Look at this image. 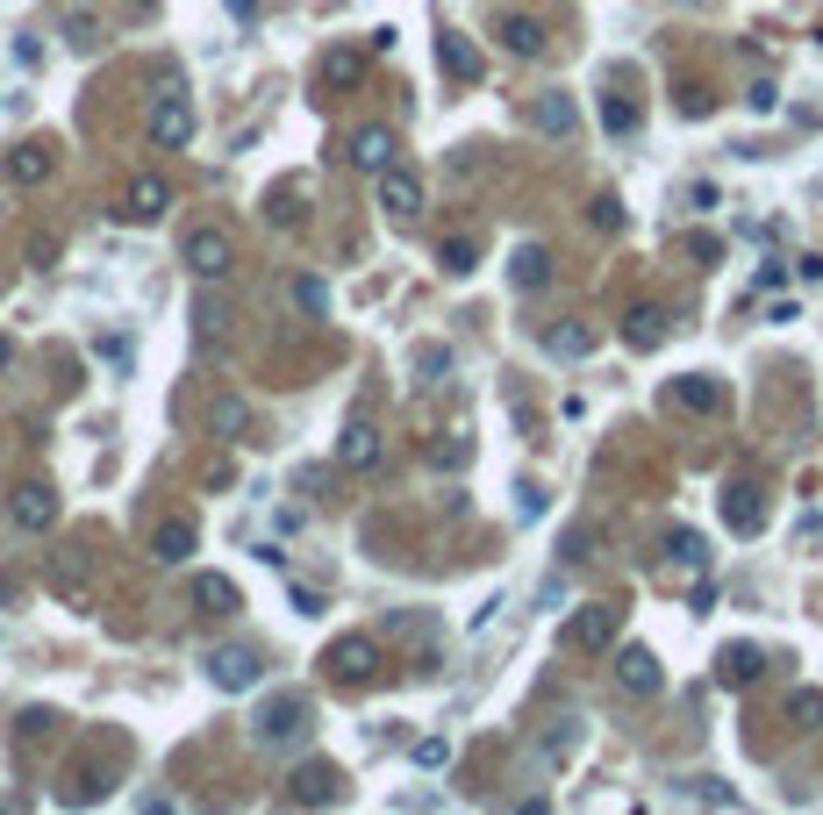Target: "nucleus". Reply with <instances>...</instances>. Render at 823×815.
I'll use <instances>...</instances> for the list:
<instances>
[{
	"label": "nucleus",
	"mask_w": 823,
	"mask_h": 815,
	"mask_svg": "<svg viewBox=\"0 0 823 815\" xmlns=\"http://www.w3.org/2000/svg\"><path fill=\"white\" fill-rule=\"evenodd\" d=\"M251 737L258 744H301V737H309V701L301 694H279V701H265V709H258V723H251Z\"/></svg>",
	"instance_id": "nucleus-1"
},
{
	"label": "nucleus",
	"mask_w": 823,
	"mask_h": 815,
	"mask_svg": "<svg viewBox=\"0 0 823 815\" xmlns=\"http://www.w3.org/2000/svg\"><path fill=\"white\" fill-rule=\"evenodd\" d=\"M201 665H208V679H215L223 694H251L258 679H265V659H258L251 644H215Z\"/></svg>",
	"instance_id": "nucleus-2"
},
{
	"label": "nucleus",
	"mask_w": 823,
	"mask_h": 815,
	"mask_svg": "<svg viewBox=\"0 0 823 815\" xmlns=\"http://www.w3.org/2000/svg\"><path fill=\"white\" fill-rule=\"evenodd\" d=\"M287 794H294V808H329V801H344V773L329 758H309V765H294Z\"/></svg>",
	"instance_id": "nucleus-3"
},
{
	"label": "nucleus",
	"mask_w": 823,
	"mask_h": 815,
	"mask_svg": "<svg viewBox=\"0 0 823 815\" xmlns=\"http://www.w3.org/2000/svg\"><path fill=\"white\" fill-rule=\"evenodd\" d=\"M616 623H623V609L587 601V609L566 623V651H616Z\"/></svg>",
	"instance_id": "nucleus-4"
},
{
	"label": "nucleus",
	"mask_w": 823,
	"mask_h": 815,
	"mask_svg": "<svg viewBox=\"0 0 823 815\" xmlns=\"http://www.w3.org/2000/svg\"><path fill=\"white\" fill-rule=\"evenodd\" d=\"M179 258H187V272H201V279H223L229 272V237L215 229V222H201V229H187Z\"/></svg>",
	"instance_id": "nucleus-5"
},
{
	"label": "nucleus",
	"mask_w": 823,
	"mask_h": 815,
	"mask_svg": "<svg viewBox=\"0 0 823 815\" xmlns=\"http://www.w3.org/2000/svg\"><path fill=\"white\" fill-rule=\"evenodd\" d=\"M323 665H329V673L344 679V687H365V679L379 673V644H373V637H337Z\"/></svg>",
	"instance_id": "nucleus-6"
},
{
	"label": "nucleus",
	"mask_w": 823,
	"mask_h": 815,
	"mask_svg": "<svg viewBox=\"0 0 823 815\" xmlns=\"http://www.w3.org/2000/svg\"><path fill=\"white\" fill-rule=\"evenodd\" d=\"M151 136H158V151H187L194 143V108L179 101V93H158L151 101Z\"/></svg>",
	"instance_id": "nucleus-7"
},
{
	"label": "nucleus",
	"mask_w": 823,
	"mask_h": 815,
	"mask_svg": "<svg viewBox=\"0 0 823 815\" xmlns=\"http://www.w3.org/2000/svg\"><path fill=\"white\" fill-rule=\"evenodd\" d=\"M8 515H15V529H51L58 523V493L43 487V479H22V487L8 493Z\"/></svg>",
	"instance_id": "nucleus-8"
},
{
	"label": "nucleus",
	"mask_w": 823,
	"mask_h": 815,
	"mask_svg": "<svg viewBox=\"0 0 823 815\" xmlns=\"http://www.w3.org/2000/svg\"><path fill=\"white\" fill-rule=\"evenodd\" d=\"M165 208H172V187L158 179V172H144V179L122 187V222H158Z\"/></svg>",
	"instance_id": "nucleus-9"
},
{
	"label": "nucleus",
	"mask_w": 823,
	"mask_h": 815,
	"mask_svg": "<svg viewBox=\"0 0 823 815\" xmlns=\"http://www.w3.org/2000/svg\"><path fill=\"white\" fill-rule=\"evenodd\" d=\"M379 208H387V215H423V179H415L409 165H387L379 172Z\"/></svg>",
	"instance_id": "nucleus-10"
},
{
	"label": "nucleus",
	"mask_w": 823,
	"mask_h": 815,
	"mask_svg": "<svg viewBox=\"0 0 823 815\" xmlns=\"http://www.w3.org/2000/svg\"><path fill=\"white\" fill-rule=\"evenodd\" d=\"M616 679H623V694H659V687H666V673H659V659L645 644L616 651Z\"/></svg>",
	"instance_id": "nucleus-11"
},
{
	"label": "nucleus",
	"mask_w": 823,
	"mask_h": 815,
	"mask_svg": "<svg viewBox=\"0 0 823 815\" xmlns=\"http://www.w3.org/2000/svg\"><path fill=\"white\" fill-rule=\"evenodd\" d=\"M337 465H344V473H373V465H379V429L373 423H344Z\"/></svg>",
	"instance_id": "nucleus-12"
},
{
	"label": "nucleus",
	"mask_w": 823,
	"mask_h": 815,
	"mask_svg": "<svg viewBox=\"0 0 823 815\" xmlns=\"http://www.w3.org/2000/svg\"><path fill=\"white\" fill-rule=\"evenodd\" d=\"M151 559L158 565H187L194 559V523L187 515H165V523L151 529Z\"/></svg>",
	"instance_id": "nucleus-13"
},
{
	"label": "nucleus",
	"mask_w": 823,
	"mask_h": 815,
	"mask_svg": "<svg viewBox=\"0 0 823 815\" xmlns=\"http://www.w3.org/2000/svg\"><path fill=\"white\" fill-rule=\"evenodd\" d=\"M623 343H631V351H659V343H666V308L637 301L631 315H623Z\"/></svg>",
	"instance_id": "nucleus-14"
},
{
	"label": "nucleus",
	"mask_w": 823,
	"mask_h": 815,
	"mask_svg": "<svg viewBox=\"0 0 823 815\" xmlns=\"http://www.w3.org/2000/svg\"><path fill=\"white\" fill-rule=\"evenodd\" d=\"M351 165L373 172V179H379L387 165H401V158H395V136L379 129V122H373V129H359V136H351Z\"/></svg>",
	"instance_id": "nucleus-15"
},
{
	"label": "nucleus",
	"mask_w": 823,
	"mask_h": 815,
	"mask_svg": "<svg viewBox=\"0 0 823 815\" xmlns=\"http://www.w3.org/2000/svg\"><path fill=\"white\" fill-rule=\"evenodd\" d=\"M437 65H445L459 86H473V79L487 72V65H481V51H473V43H465L459 29H445V36H437Z\"/></svg>",
	"instance_id": "nucleus-16"
},
{
	"label": "nucleus",
	"mask_w": 823,
	"mask_h": 815,
	"mask_svg": "<svg viewBox=\"0 0 823 815\" xmlns=\"http://www.w3.org/2000/svg\"><path fill=\"white\" fill-rule=\"evenodd\" d=\"M531 122L545 136H573V129H581V108H573V93H537V101H531Z\"/></svg>",
	"instance_id": "nucleus-17"
},
{
	"label": "nucleus",
	"mask_w": 823,
	"mask_h": 815,
	"mask_svg": "<svg viewBox=\"0 0 823 815\" xmlns=\"http://www.w3.org/2000/svg\"><path fill=\"white\" fill-rule=\"evenodd\" d=\"M58 36H65L72 51L79 58H93L108 43V29H101V15H93V8H65V22H58Z\"/></svg>",
	"instance_id": "nucleus-18"
},
{
	"label": "nucleus",
	"mask_w": 823,
	"mask_h": 815,
	"mask_svg": "<svg viewBox=\"0 0 823 815\" xmlns=\"http://www.w3.org/2000/svg\"><path fill=\"white\" fill-rule=\"evenodd\" d=\"M501 51L509 58H545V22L537 15H501Z\"/></svg>",
	"instance_id": "nucleus-19"
},
{
	"label": "nucleus",
	"mask_w": 823,
	"mask_h": 815,
	"mask_svg": "<svg viewBox=\"0 0 823 815\" xmlns=\"http://www.w3.org/2000/svg\"><path fill=\"white\" fill-rule=\"evenodd\" d=\"M509 279H515L523 293L551 287V251H545V243H515V258H509Z\"/></svg>",
	"instance_id": "nucleus-20"
},
{
	"label": "nucleus",
	"mask_w": 823,
	"mask_h": 815,
	"mask_svg": "<svg viewBox=\"0 0 823 815\" xmlns=\"http://www.w3.org/2000/svg\"><path fill=\"white\" fill-rule=\"evenodd\" d=\"M673 401H681L687 415H716V408H723V387L709 373H681V379H673Z\"/></svg>",
	"instance_id": "nucleus-21"
},
{
	"label": "nucleus",
	"mask_w": 823,
	"mask_h": 815,
	"mask_svg": "<svg viewBox=\"0 0 823 815\" xmlns=\"http://www.w3.org/2000/svg\"><path fill=\"white\" fill-rule=\"evenodd\" d=\"M723 523L738 529V537H759V523H766V509H759V487H731V493H723Z\"/></svg>",
	"instance_id": "nucleus-22"
},
{
	"label": "nucleus",
	"mask_w": 823,
	"mask_h": 815,
	"mask_svg": "<svg viewBox=\"0 0 823 815\" xmlns=\"http://www.w3.org/2000/svg\"><path fill=\"white\" fill-rule=\"evenodd\" d=\"M8 179H15V187H43V179H51V151H43V143H15V151H8Z\"/></svg>",
	"instance_id": "nucleus-23"
},
{
	"label": "nucleus",
	"mask_w": 823,
	"mask_h": 815,
	"mask_svg": "<svg viewBox=\"0 0 823 815\" xmlns=\"http://www.w3.org/2000/svg\"><path fill=\"white\" fill-rule=\"evenodd\" d=\"M208 429H215V437H244V429H251V401H244V393H215V401H208Z\"/></svg>",
	"instance_id": "nucleus-24"
},
{
	"label": "nucleus",
	"mask_w": 823,
	"mask_h": 815,
	"mask_svg": "<svg viewBox=\"0 0 823 815\" xmlns=\"http://www.w3.org/2000/svg\"><path fill=\"white\" fill-rule=\"evenodd\" d=\"M759 673H766V659H759L752 644H731V651L716 659V679H723V687H752Z\"/></svg>",
	"instance_id": "nucleus-25"
},
{
	"label": "nucleus",
	"mask_w": 823,
	"mask_h": 815,
	"mask_svg": "<svg viewBox=\"0 0 823 815\" xmlns=\"http://www.w3.org/2000/svg\"><path fill=\"white\" fill-rule=\"evenodd\" d=\"M545 351H551V358H587V351H595V329H587V323L545 329Z\"/></svg>",
	"instance_id": "nucleus-26"
},
{
	"label": "nucleus",
	"mask_w": 823,
	"mask_h": 815,
	"mask_svg": "<svg viewBox=\"0 0 823 815\" xmlns=\"http://www.w3.org/2000/svg\"><path fill=\"white\" fill-rule=\"evenodd\" d=\"M323 79H329V86H359V79H365V51H351V43H337V51L323 58Z\"/></svg>",
	"instance_id": "nucleus-27"
},
{
	"label": "nucleus",
	"mask_w": 823,
	"mask_h": 815,
	"mask_svg": "<svg viewBox=\"0 0 823 815\" xmlns=\"http://www.w3.org/2000/svg\"><path fill=\"white\" fill-rule=\"evenodd\" d=\"M437 265H445V272H473V265H481V237H445V243H437Z\"/></svg>",
	"instance_id": "nucleus-28"
},
{
	"label": "nucleus",
	"mask_w": 823,
	"mask_h": 815,
	"mask_svg": "<svg viewBox=\"0 0 823 815\" xmlns=\"http://www.w3.org/2000/svg\"><path fill=\"white\" fill-rule=\"evenodd\" d=\"M666 559H673V565H695V573H702V565H709V543L695 537V529H673V537H666Z\"/></svg>",
	"instance_id": "nucleus-29"
},
{
	"label": "nucleus",
	"mask_w": 823,
	"mask_h": 815,
	"mask_svg": "<svg viewBox=\"0 0 823 815\" xmlns=\"http://www.w3.org/2000/svg\"><path fill=\"white\" fill-rule=\"evenodd\" d=\"M601 129H609V136H631V129H637V101H623V93H601Z\"/></svg>",
	"instance_id": "nucleus-30"
},
{
	"label": "nucleus",
	"mask_w": 823,
	"mask_h": 815,
	"mask_svg": "<svg viewBox=\"0 0 823 815\" xmlns=\"http://www.w3.org/2000/svg\"><path fill=\"white\" fill-rule=\"evenodd\" d=\"M294 308H301V315H329V287L315 279V272H301V279H294Z\"/></svg>",
	"instance_id": "nucleus-31"
},
{
	"label": "nucleus",
	"mask_w": 823,
	"mask_h": 815,
	"mask_svg": "<svg viewBox=\"0 0 823 815\" xmlns=\"http://www.w3.org/2000/svg\"><path fill=\"white\" fill-rule=\"evenodd\" d=\"M194 601H201V609H215V615H223V609H237V587H229V579H215V573H208V579H194Z\"/></svg>",
	"instance_id": "nucleus-32"
},
{
	"label": "nucleus",
	"mask_w": 823,
	"mask_h": 815,
	"mask_svg": "<svg viewBox=\"0 0 823 815\" xmlns=\"http://www.w3.org/2000/svg\"><path fill=\"white\" fill-rule=\"evenodd\" d=\"M415 765H423V773L451 765V737H415Z\"/></svg>",
	"instance_id": "nucleus-33"
},
{
	"label": "nucleus",
	"mask_w": 823,
	"mask_h": 815,
	"mask_svg": "<svg viewBox=\"0 0 823 815\" xmlns=\"http://www.w3.org/2000/svg\"><path fill=\"white\" fill-rule=\"evenodd\" d=\"M687 794H695V801H709V808H738V794H731L723 780H709V773H702V780H687Z\"/></svg>",
	"instance_id": "nucleus-34"
},
{
	"label": "nucleus",
	"mask_w": 823,
	"mask_h": 815,
	"mask_svg": "<svg viewBox=\"0 0 823 815\" xmlns=\"http://www.w3.org/2000/svg\"><path fill=\"white\" fill-rule=\"evenodd\" d=\"M745 108H752V115H773V108H781V86H773V79H752V86H745Z\"/></svg>",
	"instance_id": "nucleus-35"
},
{
	"label": "nucleus",
	"mask_w": 823,
	"mask_h": 815,
	"mask_svg": "<svg viewBox=\"0 0 823 815\" xmlns=\"http://www.w3.org/2000/svg\"><path fill=\"white\" fill-rule=\"evenodd\" d=\"M93 358H101L108 373H129V337H101V343H93Z\"/></svg>",
	"instance_id": "nucleus-36"
},
{
	"label": "nucleus",
	"mask_w": 823,
	"mask_h": 815,
	"mask_svg": "<svg viewBox=\"0 0 823 815\" xmlns=\"http://www.w3.org/2000/svg\"><path fill=\"white\" fill-rule=\"evenodd\" d=\"M587 215H595V229H623V201H616V193H595Z\"/></svg>",
	"instance_id": "nucleus-37"
},
{
	"label": "nucleus",
	"mask_w": 823,
	"mask_h": 815,
	"mask_svg": "<svg viewBox=\"0 0 823 815\" xmlns=\"http://www.w3.org/2000/svg\"><path fill=\"white\" fill-rule=\"evenodd\" d=\"M287 601H294V615H323V594H315V587H301V579L287 587Z\"/></svg>",
	"instance_id": "nucleus-38"
},
{
	"label": "nucleus",
	"mask_w": 823,
	"mask_h": 815,
	"mask_svg": "<svg viewBox=\"0 0 823 815\" xmlns=\"http://www.w3.org/2000/svg\"><path fill=\"white\" fill-rule=\"evenodd\" d=\"M566 559H573V565L595 559V529H573V537H566Z\"/></svg>",
	"instance_id": "nucleus-39"
},
{
	"label": "nucleus",
	"mask_w": 823,
	"mask_h": 815,
	"mask_svg": "<svg viewBox=\"0 0 823 815\" xmlns=\"http://www.w3.org/2000/svg\"><path fill=\"white\" fill-rule=\"evenodd\" d=\"M687 251L702 258V265H716V258H723V243H716V237H687Z\"/></svg>",
	"instance_id": "nucleus-40"
},
{
	"label": "nucleus",
	"mask_w": 823,
	"mask_h": 815,
	"mask_svg": "<svg viewBox=\"0 0 823 815\" xmlns=\"http://www.w3.org/2000/svg\"><path fill=\"white\" fill-rule=\"evenodd\" d=\"M795 272H802L809 287H816V279H823V251H802V258H795Z\"/></svg>",
	"instance_id": "nucleus-41"
},
{
	"label": "nucleus",
	"mask_w": 823,
	"mask_h": 815,
	"mask_svg": "<svg viewBox=\"0 0 823 815\" xmlns=\"http://www.w3.org/2000/svg\"><path fill=\"white\" fill-rule=\"evenodd\" d=\"M795 715H802V723H823V694H795Z\"/></svg>",
	"instance_id": "nucleus-42"
},
{
	"label": "nucleus",
	"mask_w": 823,
	"mask_h": 815,
	"mask_svg": "<svg viewBox=\"0 0 823 815\" xmlns=\"http://www.w3.org/2000/svg\"><path fill=\"white\" fill-rule=\"evenodd\" d=\"M229 15H237V22H251V15H258V0H229Z\"/></svg>",
	"instance_id": "nucleus-43"
},
{
	"label": "nucleus",
	"mask_w": 823,
	"mask_h": 815,
	"mask_svg": "<svg viewBox=\"0 0 823 815\" xmlns=\"http://www.w3.org/2000/svg\"><path fill=\"white\" fill-rule=\"evenodd\" d=\"M0 365H15V343H8V337H0Z\"/></svg>",
	"instance_id": "nucleus-44"
},
{
	"label": "nucleus",
	"mask_w": 823,
	"mask_h": 815,
	"mask_svg": "<svg viewBox=\"0 0 823 815\" xmlns=\"http://www.w3.org/2000/svg\"><path fill=\"white\" fill-rule=\"evenodd\" d=\"M0 287H8V279H0Z\"/></svg>",
	"instance_id": "nucleus-45"
}]
</instances>
